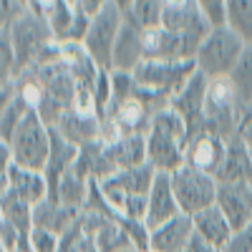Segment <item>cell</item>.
Segmentation results:
<instances>
[{"instance_id": "1", "label": "cell", "mask_w": 252, "mask_h": 252, "mask_svg": "<svg viewBox=\"0 0 252 252\" xmlns=\"http://www.w3.org/2000/svg\"><path fill=\"white\" fill-rule=\"evenodd\" d=\"M8 146L13 154V164L33 172H46L53 152V131L35 111H28Z\"/></svg>"}, {"instance_id": "2", "label": "cell", "mask_w": 252, "mask_h": 252, "mask_svg": "<svg viewBox=\"0 0 252 252\" xmlns=\"http://www.w3.org/2000/svg\"><path fill=\"white\" fill-rule=\"evenodd\" d=\"M245 46H247L245 40L237 33H232L227 26H212V31L204 35V40L197 48V56H194L197 71L204 73L209 81L229 78Z\"/></svg>"}, {"instance_id": "3", "label": "cell", "mask_w": 252, "mask_h": 252, "mask_svg": "<svg viewBox=\"0 0 252 252\" xmlns=\"http://www.w3.org/2000/svg\"><path fill=\"white\" fill-rule=\"evenodd\" d=\"M247 106L240 101L232 81L229 78H215L209 81L207 91V111H204V129L215 131L222 139H235L240 134V126L245 119Z\"/></svg>"}, {"instance_id": "4", "label": "cell", "mask_w": 252, "mask_h": 252, "mask_svg": "<svg viewBox=\"0 0 252 252\" xmlns=\"http://www.w3.org/2000/svg\"><path fill=\"white\" fill-rule=\"evenodd\" d=\"M194 73H197L194 61H144L134 71L139 86L157 94L164 101H172Z\"/></svg>"}, {"instance_id": "5", "label": "cell", "mask_w": 252, "mask_h": 252, "mask_svg": "<svg viewBox=\"0 0 252 252\" xmlns=\"http://www.w3.org/2000/svg\"><path fill=\"white\" fill-rule=\"evenodd\" d=\"M172 187H174V197L179 202L182 215L194 217V215H199L204 209L217 204L220 182L212 174L192 169V166H187V164L172 174Z\"/></svg>"}, {"instance_id": "6", "label": "cell", "mask_w": 252, "mask_h": 252, "mask_svg": "<svg viewBox=\"0 0 252 252\" xmlns=\"http://www.w3.org/2000/svg\"><path fill=\"white\" fill-rule=\"evenodd\" d=\"M0 31H8L10 43H13L15 56H18V63H20V71L33 66V61L40 53V48L48 46L51 40H56L53 33H51L48 20L43 15L33 13V10H28L26 15H20L10 28H0Z\"/></svg>"}, {"instance_id": "7", "label": "cell", "mask_w": 252, "mask_h": 252, "mask_svg": "<svg viewBox=\"0 0 252 252\" xmlns=\"http://www.w3.org/2000/svg\"><path fill=\"white\" fill-rule=\"evenodd\" d=\"M124 20H126V15L116 5H106L91 20V28H89L86 38H83V48H86V53L94 58V63L98 68L111 71L114 46L119 40Z\"/></svg>"}, {"instance_id": "8", "label": "cell", "mask_w": 252, "mask_h": 252, "mask_svg": "<svg viewBox=\"0 0 252 252\" xmlns=\"http://www.w3.org/2000/svg\"><path fill=\"white\" fill-rule=\"evenodd\" d=\"M154 177H157V169L146 161L141 166H131V169H119L114 174H109L106 179H101L98 187L103 197H106L109 207L114 209V215L121 217L124 207H126V199L131 194H149V189L154 184Z\"/></svg>"}, {"instance_id": "9", "label": "cell", "mask_w": 252, "mask_h": 252, "mask_svg": "<svg viewBox=\"0 0 252 252\" xmlns=\"http://www.w3.org/2000/svg\"><path fill=\"white\" fill-rule=\"evenodd\" d=\"M207 91H209V78L204 73H194L187 81V86L169 101V106L184 119L189 139L204 129V111H207Z\"/></svg>"}, {"instance_id": "10", "label": "cell", "mask_w": 252, "mask_h": 252, "mask_svg": "<svg viewBox=\"0 0 252 252\" xmlns=\"http://www.w3.org/2000/svg\"><path fill=\"white\" fill-rule=\"evenodd\" d=\"M187 136L149 129L146 134V161L161 174H174L187 164Z\"/></svg>"}, {"instance_id": "11", "label": "cell", "mask_w": 252, "mask_h": 252, "mask_svg": "<svg viewBox=\"0 0 252 252\" xmlns=\"http://www.w3.org/2000/svg\"><path fill=\"white\" fill-rule=\"evenodd\" d=\"M3 194H13L18 199L28 202L31 207H35L51 197V184H48L46 172H33V169H23V166L13 164L10 169L0 172V197Z\"/></svg>"}, {"instance_id": "12", "label": "cell", "mask_w": 252, "mask_h": 252, "mask_svg": "<svg viewBox=\"0 0 252 252\" xmlns=\"http://www.w3.org/2000/svg\"><path fill=\"white\" fill-rule=\"evenodd\" d=\"M224 152H227V139H222L215 131L202 129L187 144V166L217 177L222 159H224Z\"/></svg>"}, {"instance_id": "13", "label": "cell", "mask_w": 252, "mask_h": 252, "mask_svg": "<svg viewBox=\"0 0 252 252\" xmlns=\"http://www.w3.org/2000/svg\"><path fill=\"white\" fill-rule=\"evenodd\" d=\"M217 207L229 220L232 229L252 222V182H220Z\"/></svg>"}, {"instance_id": "14", "label": "cell", "mask_w": 252, "mask_h": 252, "mask_svg": "<svg viewBox=\"0 0 252 252\" xmlns=\"http://www.w3.org/2000/svg\"><path fill=\"white\" fill-rule=\"evenodd\" d=\"M144 61H146V56H144V28H139L131 18H126L124 26H121V33H119V40L114 46L111 71L134 73Z\"/></svg>"}, {"instance_id": "15", "label": "cell", "mask_w": 252, "mask_h": 252, "mask_svg": "<svg viewBox=\"0 0 252 252\" xmlns=\"http://www.w3.org/2000/svg\"><path fill=\"white\" fill-rule=\"evenodd\" d=\"M194 235V220L189 215H177L174 220L152 229L149 252H184Z\"/></svg>"}, {"instance_id": "16", "label": "cell", "mask_w": 252, "mask_h": 252, "mask_svg": "<svg viewBox=\"0 0 252 252\" xmlns=\"http://www.w3.org/2000/svg\"><path fill=\"white\" fill-rule=\"evenodd\" d=\"M149 215H146V227L154 229L164 222L174 220L177 215H182L179 202L174 197V187H172V174H161L157 172L154 184L149 189Z\"/></svg>"}, {"instance_id": "17", "label": "cell", "mask_w": 252, "mask_h": 252, "mask_svg": "<svg viewBox=\"0 0 252 252\" xmlns=\"http://www.w3.org/2000/svg\"><path fill=\"white\" fill-rule=\"evenodd\" d=\"M103 116H111L116 121V126L121 129V134H144L146 136L149 129H152L154 111L146 106L139 96H134V98H126V101L114 103V106Z\"/></svg>"}, {"instance_id": "18", "label": "cell", "mask_w": 252, "mask_h": 252, "mask_svg": "<svg viewBox=\"0 0 252 252\" xmlns=\"http://www.w3.org/2000/svg\"><path fill=\"white\" fill-rule=\"evenodd\" d=\"M78 217H81L78 209L61 204L58 199H46V202L33 207V227H43V229L56 232L61 237L78 222Z\"/></svg>"}, {"instance_id": "19", "label": "cell", "mask_w": 252, "mask_h": 252, "mask_svg": "<svg viewBox=\"0 0 252 252\" xmlns=\"http://www.w3.org/2000/svg\"><path fill=\"white\" fill-rule=\"evenodd\" d=\"M215 179L217 182H252V154L247 149V144L240 139V134L227 141V152Z\"/></svg>"}, {"instance_id": "20", "label": "cell", "mask_w": 252, "mask_h": 252, "mask_svg": "<svg viewBox=\"0 0 252 252\" xmlns=\"http://www.w3.org/2000/svg\"><path fill=\"white\" fill-rule=\"evenodd\" d=\"M106 157L114 166V172L146 164V136L144 134H124L116 144L106 146Z\"/></svg>"}, {"instance_id": "21", "label": "cell", "mask_w": 252, "mask_h": 252, "mask_svg": "<svg viewBox=\"0 0 252 252\" xmlns=\"http://www.w3.org/2000/svg\"><path fill=\"white\" fill-rule=\"evenodd\" d=\"M194 220V232H197V237H202L204 242H209V245H215V247H224L227 242H229V237H232V224H229V220L222 215V209L215 204V207H209V209H204V212H199V215H194L192 217Z\"/></svg>"}, {"instance_id": "22", "label": "cell", "mask_w": 252, "mask_h": 252, "mask_svg": "<svg viewBox=\"0 0 252 252\" xmlns=\"http://www.w3.org/2000/svg\"><path fill=\"white\" fill-rule=\"evenodd\" d=\"M89 192H91V179L83 177L73 166V169H68L58 179V189H56L53 199H58L61 204H66L71 209L83 212V207H86V202H89Z\"/></svg>"}, {"instance_id": "23", "label": "cell", "mask_w": 252, "mask_h": 252, "mask_svg": "<svg viewBox=\"0 0 252 252\" xmlns=\"http://www.w3.org/2000/svg\"><path fill=\"white\" fill-rule=\"evenodd\" d=\"M0 220L10 222L20 235L31 242V232H33V207L23 199H18L13 194H3L0 197Z\"/></svg>"}, {"instance_id": "24", "label": "cell", "mask_w": 252, "mask_h": 252, "mask_svg": "<svg viewBox=\"0 0 252 252\" xmlns=\"http://www.w3.org/2000/svg\"><path fill=\"white\" fill-rule=\"evenodd\" d=\"M224 26L252 46V0H227Z\"/></svg>"}, {"instance_id": "25", "label": "cell", "mask_w": 252, "mask_h": 252, "mask_svg": "<svg viewBox=\"0 0 252 252\" xmlns=\"http://www.w3.org/2000/svg\"><path fill=\"white\" fill-rule=\"evenodd\" d=\"M91 237L96 240L98 252H121V250H126V247H134L131 237L126 235V229L121 227L119 220H106V222H101Z\"/></svg>"}, {"instance_id": "26", "label": "cell", "mask_w": 252, "mask_h": 252, "mask_svg": "<svg viewBox=\"0 0 252 252\" xmlns=\"http://www.w3.org/2000/svg\"><path fill=\"white\" fill-rule=\"evenodd\" d=\"M229 81H232L240 101L250 109L252 106V46H245L237 66L232 68V73H229Z\"/></svg>"}, {"instance_id": "27", "label": "cell", "mask_w": 252, "mask_h": 252, "mask_svg": "<svg viewBox=\"0 0 252 252\" xmlns=\"http://www.w3.org/2000/svg\"><path fill=\"white\" fill-rule=\"evenodd\" d=\"M48 26H51V33L58 43H66L71 38V28H73V20H76V5L68 3V0H58L56 8L46 15Z\"/></svg>"}, {"instance_id": "28", "label": "cell", "mask_w": 252, "mask_h": 252, "mask_svg": "<svg viewBox=\"0 0 252 252\" xmlns=\"http://www.w3.org/2000/svg\"><path fill=\"white\" fill-rule=\"evenodd\" d=\"M126 18H131L144 31L159 28L164 18V0H134V8Z\"/></svg>"}, {"instance_id": "29", "label": "cell", "mask_w": 252, "mask_h": 252, "mask_svg": "<svg viewBox=\"0 0 252 252\" xmlns=\"http://www.w3.org/2000/svg\"><path fill=\"white\" fill-rule=\"evenodd\" d=\"M28 111H31V109H28L18 96H15L10 103H5L3 109H0V139H3V144H10L13 134L18 131L20 121L26 119Z\"/></svg>"}, {"instance_id": "30", "label": "cell", "mask_w": 252, "mask_h": 252, "mask_svg": "<svg viewBox=\"0 0 252 252\" xmlns=\"http://www.w3.org/2000/svg\"><path fill=\"white\" fill-rule=\"evenodd\" d=\"M61 252H98L96 240L83 229L81 217H78V222L68 229V232L61 237Z\"/></svg>"}, {"instance_id": "31", "label": "cell", "mask_w": 252, "mask_h": 252, "mask_svg": "<svg viewBox=\"0 0 252 252\" xmlns=\"http://www.w3.org/2000/svg\"><path fill=\"white\" fill-rule=\"evenodd\" d=\"M111 89H114V103H119L126 98H134L139 94V81L129 71H111Z\"/></svg>"}, {"instance_id": "32", "label": "cell", "mask_w": 252, "mask_h": 252, "mask_svg": "<svg viewBox=\"0 0 252 252\" xmlns=\"http://www.w3.org/2000/svg\"><path fill=\"white\" fill-rule=\"evenodd\" d=\"M31 252H61V235L48 232V229H43V227H33Z\"/></svg>"}, {"instance_id": "33", "label": "cell", "mask_w": 252, "mask_h": 252, "mask_svg": "<svg viewBox=\"0 0 252 252\" xmlns=\"http://www.w3.org/2000/svg\"><path fill=\"white\" fill-rule=\"evenodd\" d=\"M222 252H252V222L235 229L229 242L222 247Z\"/></svg>"}, {"instance_id": "34", "label": "cell", "mask_w": 252, "mask_h": 252, "mask_svg": "<svg viewBox=\"0 0 252 252\" xmlns=\"http://www.w3.org/2000/svg\"><path fill=\"white\" fill-rule=\"evenodd\" d=\"M202 13L212 26H224V10H227V0H197Z\"/></svg>"}, {"instance_id": "35", "label": "cell", "mask_w": 252, "mask_h": 252, "mask_svg": "<svg viewBox=\"0 0 252 252\" xmlns=\"http://www.w3.org/2000/svg\"><path fill=\"white\" fill-rule=\"evenodd\" d=\"M76 5L83 10V13H86V15H91V18H96L103 8H106V5H111L109 3V0H76Z\"/></svg>"}, {"instance_id": "36", "label": "cell", "mask_w": 252, "mask_h": 252, "mask_svg": "<svg viewBox=\"0 0 252 252\" xmlns=\"http://www.w3.org/2000/svg\"><path fill=\"white\" fill-rule=\"evenodd\" d=\"M240 139L247 144V149L252 154V106L245 111V119H242V126H240Z\"/></svg>"}, {"instance_id": "37", "label": "cell", "mask_w": 252, "mask_h": 252, "mask_svg": "<svg viewBox=\"0 0 252 252\" xmlns=\"http://www.w3.org/2000/svg\"><path fill=\"white\" fill-rule=\"evenodd\" d=\"M184 252H222V250H220V247H215V245H209V242H204L202 237H197V235H194V240L189 242V247H187Z\"/></svg>"}, {"instance_id": "38", "label": "cell", "mask_w": 252, "mask_h": 252, "mask_svg": "<svg viewBox=\"0 0 252 252\" xmlns=\"http://www.w3.org/2000/svg\"><path fill=\"white\" fill-rule=\"evenodd\" d=\"M109 3H111V5H116L124 15H129V13H131V8H134V0H109Z\"/></svg>"}, {"instance_id": "39", "label": "cell", "mask_w": 252, "mask_h": 252, "mask_svg": "<svg viewBox=\"0 0 252 252\" xmlns=\"http://www.w3.org/2000/svg\"><path fill=\"white\" fill-rule=\"evenodd\" d=\"M121 252H141L139 247H126V250H121Z\"/></svg>"}, {"instance_id": "40", "label": "cell", "mask_w": 252, "mask_h": 252, "mask_svg": "<svg viewBox=\"0 0 252 252\" xmlns=\"http://www.w3.org/2000/svg\"><path fill=\"white\" fill-rule=\"evenodd\" d=\"M68 3H73V5H76V0H68Z\"/></svg>"}]
</instances>
